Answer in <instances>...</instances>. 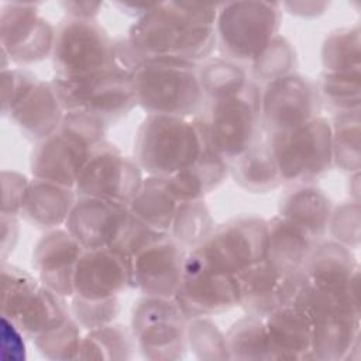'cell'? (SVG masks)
<instances>
[{
	"label": "cell",
	"mask_w": 361,
	"mask_h": 361,
	"mask_svg": "<svg viewBox=\"0 0 361 361\" xmlns=\"http://www.w3.org/2000/svg\"><path fill=\"white\" fill-rule=\"evenodd\" d=\"M226 343L230 360H272L264 319L241 317L226 333Z\"/></svg>",
	"instance_id": "cell-36"
},
{
	"label": "cell",
	"mask_w": 361,
	"mask_h": 361,
	"mask_svg": "<svg viewBox=\"0 0 361 361\" xmlns=\"http://www.w3.org/2000/svg\"><path fill=\"white\" fill-rule=\"evenodd\" d=\"M199 65L172 58L141 59L133 73L137 106L147 114L196 117L204 102Z\"/></svg>",
	"instance_id": "cell-3"
},
{
	"label": "cell",
	"mask_w": 361,
	"mask_h": 361,
	"mask_svg": "<svg viewBox=\"0 0 361 361\" xmlns=\"http://www.w3.org/2000/svg\"><path fill=\"white\" fill-rule=\"evenodd\" d=\"M65 113L52 82L38 79L6 116L25 138L38 142L59 128Z\"/></svg>",
	"instance_id": "cell-21"
},
{
	"label": "cell",
	"mask_w": 361,
	"mask_h": 361,
	"mask_svg": "<svg viewBox=\"0 0 361 361\" xmlns=\"http://www.w3.org/2000/svg\"><path fill=\"white\" fill-rule=\"evenodd\" d=\"M188 350L199 360H230L226 334L207 317L188 320Z\"/></svg>",
	"instance_id": "cell-41"
},
{
	"label": "cell",
	"mask_w": 361,
	"mask_h": 361,
	"mask_svg": "<svg viewBox=\"0 0 361 361\" xmlns=\"http://www.w3.org/2000/svg\"><path fill=\"white\" fill-rule=\"evenodd\" d=\"M272 360H310L312 319L298 305H281L265 319Z\"/></svg>",
	"instance_id": "cell-22"
},
{
	"label": "cell",
	"mask_w": 361,
	"mask_h": 361,
	"mask_svg": "<svg viewBox=\"0 0 361 361\" xmlns=\"http://www.w3.org/2000/svg\"><path fill=\"white\" fill-rule=\"evenodd\" d=\"M134 221L128 204L90 196H78L65 228L85 250L117 245Z\"/></svg>",
	"instance_id": "cell-17"
},
{
	"label": "cell",
	"mask_w": 361,
	"mask_h": 361,
	"mask_svg": "<svg viewBox=\"0 0 361 361\" xmlns=\"http://www.w3.org/2000/svg\"><path fill=\"white\" fill-rule=\"evenodd\" d=\"M219 4L162 1L138 17L127 31V42L140 59L172 58L202 63L217 47Z\"/></svg>",
	"instance_id": "cell-1"
},
{
	"label": "cell",
	"mask_w": 361,
	"mask_h": 361,
	"mask_svg": "<svg viewBox=\"0 0 361 361\" xmlns=\"http://www.w3.org/2000/svg\"><path fill=\"white\" fill-rule=\"evenodd\" d=\"M173 299L188 320L227 312L238 306L235 276L216 268L197 247H193L186 252Z\"/></svg>",
	"instance_id": "cell-12"
},
{
	"label": "cell",
	"mask_w": 361,
	"mask_h": 361,
	"mask_svg": "<svg viewBox=\"0 0 361 361\" xmlns=\"http://www.w3.org/2000/svg\"><path fill=\"white\" fill-rule=\"evenodd\" d=\"M327 231L333 240L347 248H357L360 244V204L344 202L333 207Z\"/></svg>",
	"instance_id": "cell-43"
},
{
	"label": "cell",
	"mask_w": 361,
	"mask_h": 361,
	"mask_svg": "<svg viewBox=\"0 0 361 361\" xmlns=\"http://www.w3.org/2000/svg\"><path fill=\"white\" fill-rule=\"evenodd\" d=\"M206 140L196 117L147 114L134 140V158L147 175L169 178L192 166Z\"/></svg>",
	"instance_id": "cell-4"
},
{
	"label": "cell",
	"mask_w": 361,
	"mask_h": 361,
	"mask_svg": "<svg viewBox=\"0 0 361 361\" xmlns=\"http://www.w3.org/2000/svg\"><path fill=\"white\" fill-rule=\"evenodd\" d=\"M134 336L131 329L114 322L89 330L80 341L78 358L85 360H128L134 350Z\"/></svg>",
	"instance_id": "cell-32"
},
{
	"label": "cell",
	"mask_w": 361,
	"mask_h": 361,
	"mask_svg": "<svg viewBox=\"0 0 361 361\" xmlns=\"http://www.w3.org/2000/svg\"><path fill=\"white\" fill-rule=\"evenodd\" d=\"M267 243V220L245 214L216 226L212 234L196 247L216 268L235 275L265 259Z\"/></svg>",
	"instance_id": "cell-13"
},
{
	"label": "cell",
	"mask_w": 361,
	"mask_h": 361,
	"mask_svg": "<svg viewBox=\"0 0 361 361\" xmlns=\"http://www.w3.org/2000/svg\"><path fill=\"white\" fill-rule=\"evenodd\" d=\"M265 141L285 185L313 183L333 168L331 126L323 116L289 131L267 133Z\"/></svg>",
	"instance_id": "cell-6"
},
{
	"label": "cell",
	"mask_w": 361,
	"mask_h": 361,
	"mask_svg": "<svg viewBox=\"0 0 361 361\" xmlns=\"http://www.w3.org/2000/svg\"><path fill=\"white\" fill-rule=\"evenodd\" d=\"M281 10V3L275 1L220 3L214 30L221 55L240 65H250L278 35Z\"/></svg>",
	"instance_id": "cell-7"
},
{
	"label": "cell",
	"mask_w": 361,
	"mask_h": 361,
	"mask_svg": "<svg viewBox=\"0 0 361 361\" xmlns=\"http://www.w3.org/2000/svg\"><path fill=\"white\" fill-rule=\"evenodd\" d=\"M71 299V314L86 331L113 323L120 312L118 296L99 300L83 299L79 296H72Z\"/></svg>",
	"instance_id": "cell-42"
},
{
	"label": "cell",
	"mask_w": 361,
	"mask_h": 361,
	"mask_svg": "<svg viewBox=\"0 0 361 361\" xmlns=\"http://www.w3.org/2000/svg\"><path fill=\"white\" fill-rule=\"evenodd\" d=\"M116 39L96 20L66 18L55 32L51 54L58 78H82L113 66Z\"/></svg>",
	"instance_id": "cell-11"
},
{
	"label": "cell",
	"mask_w": 361,
	"mask_h": 361,
	"mask_svg": "<svg viewBox=\"0 0 361 361\" xmlns=\"http://www.w3.org/2000/svg\"><path fill=\"white\" fill-rule=\"evenodd\" d=\"M329 4L324 1H285L281 7L289 10L290 14L298 17H317L324 13Z\"/></svg>",
	"instance_id": "cell-48"
},
{
	"label": "cell",
	"mask_w": 361,
	"mask_h": 361,
	"mask_svg": "<svg viewBox=\"0 0 361 361\" xmlns=\"http://www.w3.org/2000/svg\"><path fill=\"white\" fill-rule=\"evenodd\" d=\"M230 173L235 183L252 193H267L282 185L265 138L237 161L231 162Z\"/></svg>",
	"instance_id": "cell-31"
},
{
	"label": "cell",
	"mask_w": 361,
	"mask_h": 361,
	"mask_svg": "<svg viewBox=\"0 0 361 361\" xmlns=\"http://www.w3.org/2000/svg\"><path fill=\"white\" fill-rule=\"evenodd\" d=\"M186 251L169 233L130 257L131 288L147 296L173 298L180 283Z\"/></svg>",
	"instance_id": "cell-18"
},
{
	"label": "cell",
	"mask_w": 361,
	"mask_h": 361,
	"mask_svg": "<svg viewBox=\"0 0 361 361\" xmlns=\"http://www.w3.org/2000/svg\"><path fill=\"white\" fill-rule=\"evenodd\" d=\"M78 199L76 190L54 182L32 178L20 216L42 230L65 226Z\"/></svg>",
	"instance_id": "cell-23"
},
{
	"label": "cell",
	"mask_w": 361,
	"mask_h": 361,
	"mask_svg": "<svg viewBox=\"0 0 361 361\" xmlns=\"http://www.w3.org/2000/svg\"><path fill=\"white\" fill-rule=\"evenodd\" d=\"M230 173V162L206 144L199 159L189 168L166 178L179 203L203 200Z\"/></svg>",
	"instance_id": "cell-27"
},
{
	"label": "cell",
	"mask_w": 361,
	"mask_h": 361,
	"mask_svg": "<svg viewBox=\"0 0 361 361\" xmlns=\"http://www.w3.org/2000/svg\"><path fill=\"white\" fill-rule=\"evenodd\" d=\"M298 65L296 51L282 35H276L250 63L251 80L258 85L295 72Z\"/></svg>",
	"instance_id": "cell-38"
},
{
	"label": "cell",
	"mask_w": 361,
	"mask_h": 361,
	"mask_svg": "<svg viewBox=\"0 0 361 361\" xmlns=\"http://www.w3.org/2000/svg\"><path fill=\"white\" fill-rule=\"evenodd\" d=\"M360 72H323L319 78V82L316 83L322 102H326L334 110V113L360 111Z\"/></svg>",
	"instance_id": "cell-39"
},
{
	"label": "cell",
	"mask_w": 361,
	"mask_h": 361,
	"mask_svg": "<svg viewBox=\"0 0 361 361\" xmlns=\"http://www.w3.org/2000/svg\"><path fill=\"white\" fill-rule=\"evenodd\" d=\"M302 269L314 282L343 283L358 278V262L351 248L334 240L319 241Z\"/></svg>",
	"instance_id": "cell-30"
},
{
	"label": "cell",
	"mask_w": 361,
	"mask_h": 361,
	"mask_svg": "<svg viewBox=\"0 0 361 361\" xmlns=\"http://www.w3.org/2000/svg\"><path fill=\"white\" fill-rule=\"evenodd\" d=\"M102 3L94 1H63L62 7L68 18L94 20L102 8Z\"/></svg>",
	"instance_id": "cell-47"
},
{
	"label": "cell",
	"mask_w": 361,
	"mask_h": 361,
	"mask_svg": "<svg viewBox=\"0 0 361 361\" xmlns=\"http://www.w3.org/2000/svg\"><path fill=\"white\" fill-rule=\"evenodd\" d=\"M188 317L173 298L144 295L134 303L130 329L147 360H180L188 351Z\"/></svg>",
	"instance_id": "cell-10"
},
{
	"label": "cell",
	"mask_w": 361,
	"mask_h": 361,
	"mask_svg": "<svg viewBox=\"0 0 361 361\" xmlns=\"http://www.w3.org/2000/svg\"><path fill=\"white\" fill-rule=\"evenodd\" d=\"M30 182L31 180L20 172H1V214L20 216Z\"/></svg>",
	"instance_id": "cell-45"
},
{
	"label": "cell",
	"mask_w": 361,
	"mask_h": 361,
	"mask_svg": "<svg viewBox=\"0 0 361 361\" xmlns=\"http://www.w3.org/2000/svg\"><path fill=\"white\" fill-rule=\"evenodd\" d=\"M196 120L206 142L231 164L262 141L261 87L250 79L235 94L210 100Z\"/></svg>",
	"instance_id": "cell-5"
},
{
	"label": "cell",
	"mask_w": 361,
	"mask_h": 361,
	"mask_svg": "<svg viewBox=\"0 0 361 361\" xmlns=\"http://www.w3.org/2000/svg\"><path fill=\"white\" fill-rule=\"evenodd\" d=\"M360 28L358 25L343 27L331 31L322 45L323 72L348 73L360 72Z\"/></svg>",
	"instance_id": "cell-35"
},
{
	"label": "cell",
	"mask_w": 361,
	"mask_h": 361,
	"mask_svg": "<svg viewBox=\"0 0 361 361\" xmlns=\"http://www.w3.org/2000/svg\"><path fill=\"white\" fill-rule=\"evenodd\" d=\"M65 111H83L110 123L137 106L133 73L109 68L82 78L51 80Z\"/></svg>",
	"instance_id": "cell-9"
},
{
	"label": "cell",
	"mask_w": 361,
	"mask_h": 361,
	"mask_svg": "<svg viewBox=\"0 0 361 361\" xmlns=\"http://www.w3.org/2000/svg\"><path fill=\"white\" fill-rule=\"evenodd\" d=\"M107 124L89 113L66 111L59 128L35 144L30 161L32 178L75 189L92 152L106 141Z\"/></svg>",
	"instance_id": "cell-2"
},
{
	"label": "cell",
	"mask_w": 361,
	"mask_h": 361,
	"mask_svg": "<svg viewBox=\"0 0 361 361\" xmlns=\"http://www.w3.org/2000/svg\"><path fill=\"white\" fill-rule=\"evenodd\" d=\"M238 292V306L250 314L265 319L279 306V285L282 275L262 259L234 275Z\"/></svg>",
	"instance_id": "cell-28"
},
{
	"label": "cell",
	"mask_w": 361,
	"mask_h": 361,
	"mask_svg": "<svg viewBox=\"0 0 361 361\" xmlns=\"http://www.w3.org/2000/svg\"><path fill=\"white\" fill-rule=\"evenodd\" d=\"M197 73L204 100L207 102L233 96L250 82L244 66L224 56L206 59L199 65Z\"/></svg>",
	"instance_id": "cell-33"
},
{
	"label": "cell",
	"mask_w": 361,
	"mask_h": 361,
	"mask_svg": "<svg viewBox=\"0 0 361 361\" xmlns=\"http://www.w3.org/2000/svg\"><path fill=\"white\" fill-rule=\"evenodd\" d=\"M331 210V200L324 190L309 183L292 186L281 197L278 214L302 226L320 241L327 233Z\"/></svg>",
	"instance_id": "cell-26"
},
{
	"label": "cell",
	"mask_w": 361,
	"mask_h": 361,
	"mask_svg": "<svg viewBox=\"0 0 361 361\" xmlns=\"http://www.w3.org/2000/svg\"><path fill=\"white\" fill-rule=\"evenodd\" d=\"M179 202L169 189L166 178L148 175L134 197L128 202V209L135 220L159 231L169 233Z\"/></svg>",
	"instance_id": "cell-29"
},
{
	"label": "cell",
	"mask_w": 361,
	"mask_h": 361,
	"mask_svg": "<svg viewBox=\"0 0 361 361\" xmlns=\"http://www.w3.org/2000/svg\"><path fill=\"white\" fill-rule=\"evenodd\" d=\"M1 278V316L10 319L25 337L35 338L71 316L65 298L25 269L3 262Z\"/></svg>",
	"instance_id": "cell-8"
},
{
	"label": "cell",
	"mask_w": 361,
	"mask_h": 361,
	"mask_svg": "<svg viewBox=\"0 0 361 361\" xmlns=\"http://www.w3.org/2000/svg\"><path fill=\"white\" fill-rule=\"evenodd\" d=\"M131 288L130 257L114 247L85 250L73 279V296L99 300L116 298Z\"/></svg>",
	"instance_id": "cell-19"
},
{
	"label": "cell",
	"mask_w": 361,
	"mask_h": 361,
	"mask_svg": "<svg viewBox=\"0 0 361 361\" xmlns=\"http://www.w3.org/2000/svg\"><path fill=\"white\" fill-rule=\"evenodd\" d=\"M82 337V327L71 314L65 322L41 333L32 340L42 357L62 361L78 358Z\"/></svg>",
	"instance_id": "cell-40"
},
{
	"label": "cell",
	"mask_w": 361,
	"mask_h": 361,
	"mask_svg": "<svg viewBox=\"0 0 361 361\" xmlns=\"http://www.w3.org/2000/svg\"><path fill=\"white\" fill-rule=\"evenodd\" d=\"M267 223L268 243L265 259L282 276L302 268L319 241L302 226L279 214L267 220Z\"/></svg>",
	"instance_id": "cell-24"
},
{
	"label": "cell",
	"mask_w": 361,
	"mask_h": 361,
	"mask_svg": "<svg viewBox=\"0 0 361 361\" xmlns=\"http://www.w3.org/2000/svg\"><path fill=\"white\" fill-rule=\"evenodd\" d=\"M38 78L24 68L1 69V113L6 116L13 106L32 87Z\"/></svg>",
	"instance_id": "cell-44"
},
{
	"label": "cell",
	"mask_w": 361,
	"mask_h": 361,
	"mask_svg": "<svg viewBox=\"0 0 361 361\" xmlns=\"http://www.w3.org/2000/svg\"><path fill=\"white\" fill-rule=\"evenodd\" d=\"M24 333L6 316H1V345L3 355L8 351V358L24 360L25 358V343Z\"/></svg>",
	"instance_id": "cell-46"
},
{
	"label": "cell",
	"mask_w": 361,
	"mask_h": 361,
	"mask_svg": "<svg viewBox=\"0 0 361 361\" xmlns=\"http://www.w3.org/2000/svg\"><path fill=\"white\" fill-rule=\"evenodd\" d=\"M330 126L333 166L350 175L360 172V111L334 113Z\"/></svg>",
	"instance_id": "cell-34"
},
{
	"label": "cell",
	"mask_w": 361,
	"mask_h": 361,
	"mask_svg": "<svg viewBox=\"0 0 361 361\" xmlns=\"http://www.w3.org/2000/svg\"><path fill=\"white\" fill-rule=\"evenodd\" d=\"M214 221L203 200L179 203L173 216L169 235L183 248L202 244L214 230Z\"/></svg>",
	"instance_id": "cell-37"
},
{
	"label": "cell",
	"mask_w": 361,
	"mask_h": 361,
	"mask_svg": "<svg viewBox=\"0 0 361 361\" xmlns=\"http://www.w3.org/2000/svg\"><path fill=\"white\" fill-rule=\"evenodd\" d=\"M144 171L134 157L109 141L94 148L75 185L78 196L109 199L128 204L140 189Z\"/></svg>",
	"instance_id": "cell-14"
},
{
	"label": "cell",
	"mask_w": 361,
	"mask_h": 361,
	"mask_svg": "<svg viewBox=\"0 0 361 361\" xmlns=\"http://www.w3.org/2000/svg\"><path fill=\"white\" fill-rule=\"evenodd\" d=\"M56 30L39 16L34 3H4L0 11L1 56L16 65H31L52 54Z\"/></svg>",
	"instance_id": "cell-16"
},
{
	"label": "cell",
	"mask_w": 361,
	"mask_h": 361,
	"mask_svg": "<svg viewBox=\"0 0 361 361\" xmlns=\"http://www.w3.org/2000/svg\"><path fill=\"white\" fill-rule=\"evenodd\" d=\"M358 347L360 314H326L312 319L310 360H348Z\"/></svg>",
	"instance_id": "cell-25"
},
{
	"label": "cell",
	"mask_w": 361,
	"mask_h": 361,
	"mask_svg": "<svg viewBox=\"0 0 361 361\" xmlns=\"http://www.w3.org/2000/svg\"><path fill=\"white\" fill-rule=\"evenodd\" d=\"M83 251L66 228L48 230L34 245L32 268L47 288L65 299L72 298L75 269Z\"/></svg>",
	"instance_id": "cell-20"
},
{
	"label": "cell",
	"mask_w": 361,
	"mask_h": 361,
	"mask_svg": "<svg viewBox=\"0 0 361 361\" xmlns=\"http://www.w3.org/2000/svg\"><path fill=\"white\" fill-rule=\"evenodd\" d=\"M322 97L317 85L292 72L276 78L261 89V116L267 133L293 130L320 116Z\"/></svg>",
	"instance_id": "cell-15"
}]
</instances>
